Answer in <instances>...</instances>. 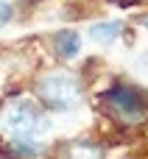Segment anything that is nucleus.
Segmentation results:
<instances>
[{
    "mask_svg": "<svg viewBox=\"0 0 148 159\" xmlns=\"http://www.w3.org/2000/svg\"><path fill=\"white\" fill-rule=\"evenodd\" d=\"M36 92H39V98H42V103H45L48 109L64 112V109H70V106L78 101L81 87H78V81L70 78V75H48V78H42V81L36 84Z\"/></svg>",
    "mask_w": 148,
    "mask_h": 159,
    "instance_id": "2",
    "label": "nucleus"
},
{
    "mask_svg": "<svg viewBox=\"0 0 148 159\" xmlns=\"http://www.w3.org/2000/svg\"><path fill=\"white\" fill-rule=\"evenodd\" d=\"M120 31H123V22L120 20H106V22H95L92 28H90V39H95V42H115L118 36H120Z\"/></svg>",
    "mask_w": 148,
    "mask_h": 159,
    "instance_id": "5",
    "label": "nucleus"
},
{
    "mask_svg": "<svg viewBox=\"0 0 148 159\" xmlns=\"http://www.w3.org/2000/svg\"><path fill=\"white\" fill-rule=\"evenodd\" d=\"M53 45H56V53L62 59H76L81 50V36L76 31H62V34H56Z\"/></svg>",
    "mask_w": 148,
    "mask_h": 159,
    "instance_id": "4",
    "label": "nucleus"
},
{
    "mask_svg": "<svg viewBox=\"0 0 148 159\" xmlns=\"http://www.w3.org/2000/svg\"><path fill=\"white\" fill-rule=\"evenodd\" d=\"M146 25H148V20H146Z\"/></svg>",
    "mask_w": 148,
    "mask_h": 159,
    "instance_id": "9",
    "label": "nucleus"
},
{
    "mask_svg": "<svg viewBox=\"0 0 148 159\" xmlns=\"http://www.w3.org/2000/svg\"><path fill=\"white\" fill-rule=\"evenodd\" d=\"M11 148H14L17 157H25V159H34L39 151H42L34 140H22V137H20V140H11Z\"/></svg>",
    "mask_w": 148,
    "mask_h": 159,
    "instance_id": "6",
    "label": "nucleus"
},
{
    "mask_svg": "<svg viewBox=\"0 0 148 159\" xmlns=\"http://www.w3.org/2000/svg\"><path fill=\"white\" fill-rule=\"evenodd\" d=\"M140 67H143V70L148 73V56H143V61H140Z\"/></svg>",
    "mask_w": 148,
    "mask_h": 159,
    "instance_id": "8",
    "label": "nucleus"
},
{
    "mask_svg": "<svg viewBox=\"0 0 148 159\" xmlns=\"http://www.w3.org/2000/svg\"><path fill=\"white\" fill-rule=\"evenodd\" d=\"M8 20H11V6L8 3H0V25L8 22Z\"/></svg>",
    "mask_w": 148,
    "mask_h": 159,
    "instance_id": "7",
    "label": "nucleus"
},
{
    "mask_svg": "<svg viewBox=\"0 0 148 159\" xmlns=\"http://www.w3.org/2000/svg\"><path fill=\"white\" fill-rule=\"evenodd\" d=\"M3 126H6L8 131H25V134H31V131H36L42 123H39V112H36L34 103L17 101V103H11V106L6 109Z\"/></svg>",
    "mask_w": 148,
    "mask_h": 159,
    "instance_id": "3",
    "label": "nucleus"
},
{
    "mask_svg": "<svg viewBox=\"0 0 148 159\" xmlns=\"http://www.w3.org/2000/svg\"><path fill=\"white\" fill-rule=\"evenodd\" d=\"M101 101H104V106L109 109V115L118 117V120H126V123L148 120V95L143 89L118 84V87H112L109 92H104Z\"/></svg>",
    "mask_w": 148,
    "mask_h": 159,
    "instance_id": "1",
    "label": "nucleus"
}]
</instances>
